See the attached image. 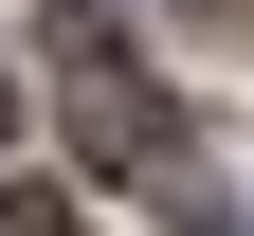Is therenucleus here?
<instances>
[{
    "label": "nucleus",
    "mask_w": 254,
    "mask_h": 236,
    "mask_svg": "<svg viewBox=\"0 0 254 236\" xmlns=\"http://www.w3.org/2000/svg\"><path fill=\"white\" fill-rule=\"evenodd\" d=\"M55 109H73V163H145L182 146V109H164V73L127 55V18H55Z\"/></svg>",
    "instance_id": "obj_1"
},
{
    "label": "nucleus",
    "mask_w": 254,
    "mask_h": 236,
    "mask_svg": "<svg viewBox=\"0 0 254 236\" xmlns=\"http://www.w3.org/2000/svg\"><path fill=\"white\" fill-rule=\"evenodd\" d=\"M0 236H91V218H73V200H0Z\"/></svg>",
    "instance_id": "obj_2"
}]
</instances>
